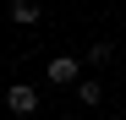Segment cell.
<instances>
[{
    "instance_id": "3",
    "label": "cell",
    "mask_w": 126,
    "mask_h": 120,
    "mask_svg": "<svg viewBox=\"0 0 126 120\" xmlns=\"http://www.w3.org/2000/svg\"><path fill=\"white\" fill-rule=\"evenodd\" d=\"M38 16H44V11H38V0H11V22H16V27H33Z\"/></svg>"
},
{
    "instance_id": "5",
    "label": "cell",
    "mask_w": 126,
    "mask_h": 120,
    "mask_svg": "<svg viewBox=\"0 0 126 120\" xmlns=\"http://www.w3.org/2000/svg\"><path fill=\"white\" fill-rule=\"evenodd\" d=\"M77 98L93 109V104H104V87H99V82H77Z\"/></svg>"
},
{
    "instance_id": "4",
    "label": "cell",
    "mask_w": 126,
    "mask_h": 120,
    "mask_svg": "<svg viewBox=\"0 0 126 120\" xmlns=\"http://www.w3.org/2000/svg\"><path fill=\"white\" fill-rule=\"evenodd\" d=\"M88 60H93V66H110V60H115V44H110V38H99V44L88 49Z\"/></svg>"
},
{
    "instance_id": "2",
    "label": "cell",
    "mask_w": 126,
    "mask_h": 120,
    "mask_svg": "<svg viewBox=\"0 0 126 120\" xmlns=\"http://www.w3.org/2000/svg\"><path fill=\"white\" fill-rule=\"evenodd\" d=\"M77 71H82V66H77V55H55V60H49V82H66V87H71V82H77Z\"/></svg>"
},
{
    "instance_id": "1",
    "label": "cell",
    "mask_w": 126,
    "mask_h": 120,
    "mask_svg": "<svg viewBox=\"0 0 126 120\" xmlns=\"http://www.w3.org/2000/svg\"><path fill=\"white\" fill-rule=\"evenodd\" d=\"M6 109H11V115H33V109H38V87H33V82H11V87H6Z\"/></svg>"
}]
</instances>
